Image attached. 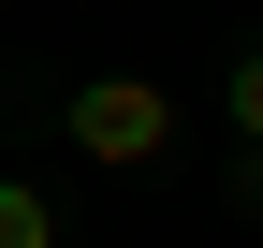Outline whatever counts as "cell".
Returning a JSON list of instances; mask_svg holds the SVG:
<instances>
[{"mask_svg": "<svg viewBox=\"0 0 263 248\" xmlns=\"http://www.w3.org/2000/svg\"><path fill=\"white\" fill-rule=\"evenodd\" d=\"M73 146L103 175H146L161 146H176V88H161V73H88L73 88Z\"/></svg>", "mask_w": 263, "mask_h": 248, "instance_id": "obj_1", "label": "cell"}, {"mask_svg": "<svg viewBox=\"0 0 263 248\" xmlns=\"http://www.w3.org/2000/svg\"><path fill=\"white\" fill-rule=\"evenodd\" d=\"M0 248H59V190L44 175H0Z\"/></svg>", "mask_w": 263, "mask_h": 248, "instance_id": "obj_2", "label": "cell"}, {"mask_svg": "<svg viewBox=\"0 0 263 248\" xmlns=\"http://www.w3.org/2000/svg\"><path fill=\"white\" fill-rule=\"evenodd\" d=\"M219 132H234V146H263V44H234V58H219Z\"/></svg>", "mask_w": 263, "mask_h": 248, "instance_id": "obj_3", "label": "cell"}, {"mask_svg": "<svg viewBox=\"0 0 263 248\" xmlns=\"http://www.w3.org/2000/svg\"><path fill=\"white\" fill-rule=\"evenodd\" d=\"M234 204H249V219H263V146H234Z\"/></svg>", "mask_w": 263, "mask_h": 248, "instance_id": "obj_4", "label": "cell"}]
</instances>
